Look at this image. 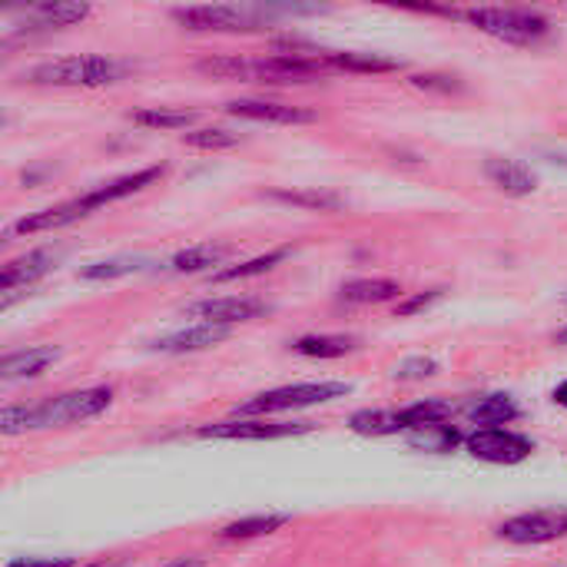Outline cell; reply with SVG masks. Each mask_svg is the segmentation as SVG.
I'll list each match as a JSON object with an SVG mask.
<instances>
[{
	"instance_id": "6da1fadb",
	"label": "cell",
	"mask_w": 567,
	"mask_h": 567,
	"mask_svg": "<svg viewBox=\"0 0 567 567\" xmlns=\"http://www.w3.org/2000/svg\"><path fill=\"white\" fill-rule=\"evenodd\" d=\"M113 405V389L96 385V389H76L63 392L33 405H7L0 415V432L7 439L27 435V432H43V429H66V425H83L90 419H100Z\"/></svg>"
},
{
	"instance_id": "7a4b0ae2",
	"label": "cell",
	"mask_w": 567,
	"mask_h": 567,
	"mask_svg": "<svg viewBox=\"0 0 567 567\" xmlns=\"http://www.w3.org/2000/svg\"><path fill=\"white\" fill-rule=\"evenodd\" d=\"M199 73L216 80L239 83H312L329 73L326 56H296V53H269V56H203L196 63Z\"/></svg>"
},
{
	"instance_id": "3957f363",
	"label": "cell",
	"mask_w": 567,
	"mask_h": 567,
	"mask_svg": "<svg viewBox=\"0 0 567 567\" xmlns=\"http://www.w3.org/2000/svg\"><path fill=\"white\" fill-rule=\"evenodd\" d=\"M455 20H465L468 27L508 43V47H542L555 37V23L532 7H468L458 10Z\"/></svg>"
},
{
	"instance_id": "277c9868",
	"label": "cell",
	"mask_w": 567,
	"mask_h": 567,
	"mask_svg": "<svg viewBox=\"0 0 567 567\" xmlns=\"http://www.w3.org/2000/svg\"><path fill=\"white\" fill-rule=\"evenodd\" d=\"M130 70H133V63L116 60V56L73 53V56L43 60V63L30 66L23 80H30L37 86H83V90H96V86H113V83L126 80Z\"/></svg>"
},
{
	"instance_id": "5b68a950",
	"label": "cell",
	"mask_w": 567,
	"mask_h": 567,
	"mask_svg": "<svg viewBox=\"0 0 567 567\" xmlns=\"http://www.w3.org/2000/svg\"><path fill=\"white\" fill-rule=\"evenodd\" d=\"M352 395L349 382H299V385H282L272 392H259L249 402L236 405V419H269V415H286V412H302L316 405H332L339 399Z\"/></svg>"
},
{
	"instance_id": "8992f818",
	"label": "cell",
	"mask_w": 567,
	"mask_h": 567,
	"mask_svg": "<svg viewBox=\"0 0 567 567\" xmlns=\"http://www.w3.org/2000/svg\"><path fill=\"white\" fill-rule=\"evenodd\" d=\"M173 20L193 33H249L266 27L262 10L233 7V3H203V7H176Z\"/></svg>"
},
{
	"instance_id": "52a82bcc",
	"label": "cell",
	"mask_w": 567,
	"mask_h": 567,
	"mask_svg": "<svg viewBox=\"0 0 567 567\" xmlns=\"http://www.w3.org/2000/svg\"><path fill=\"white\" fill-rule=\"evenodd\" d=\"M309 422H272V419H226L213 425H199L196 439L203 442H276L309 435Z\"/></svg>"
},
{
	"instance_id": "ba28073f",
	"label": "cell",
	"mask_w": 567,
	"mask_h": 567,
	"mask_svg": "<svg viewBox=\"0 0 567 567\" xmlns=\"http://www.w3.org/2000/svg\"><path fill=\"white\" fill-rule=\"evenodd\" d=\"M465 452L485 465H522L535 455V442L512 429H472L465 435Z\"/></svg>"
},
{
	"instance_id": "9c48e42d",
	"label": "cell",
	"mask_w": 567,
	"mask_h": 567,
	"mask_svg": "<svg viewBox=\"0 0 567 567\" xmlns=\"http://www.w3.org/2000/svg\"><path fill=\"white\" fill-rule=\"evenodd\" d=\"M498 538L508 545H548L567 538V508L525 512L498 525Z\"/></svg>"
},
{
	"instance_id": "30bf717a",
	"label": "cell",
	"mask_w": 567,
	"mask_h": 567,
	"mask_svg": "<svg viewBox=\"0 0 567 567\" xmlns=\"http://www.w3.org/2000/svg\"><path fill=\"white\" fill-rule=\"evenodd\" d=\"M272 306L266 299H256V296H213V299H199V302H189L183 312L189 319H199V322H209V326H239V322H252L259 316H266Z\"/></svg>"
},
{
	"instance_id": "8fae6325",
	"label": "cell",
	"mask_w": 567,
	"mask_h": 567,
	"mask_svg": "<svg viewBox=\"0 0 567 567\" xmlns=\"http://www.w3.org/2000/svg\"><path fill=\"white\" fill-rule=\"evenodd\" d=\"M229 116L239 120H252V123H272V126H306L316 123L319 113L306 110V106H292V103H279V100H252V96H239L226 103Z\"/></svg>"
},
{
	"instance_id": "7c38bea8",
	"label": "cell",
	"mask_w": 567,
	"mask_h": 567,
	"mask_svg": "<svg viewBox=\"0 0 567 567\" xmlns=\"http://www.w3.org/2000/svg\"><path fill=\"white\" fill-rule=\"evenodd\" d=\"M166 169H169L166 163H156V166H146V169L116 176V179H110V183H103V186L83 193L80 203L86 206V213H96V209H103V206H110V203H120V199H126V196H133V193H143L146 186L159 183V179L166 176Z\"/></svg>"
},
{
	"instance_id": "4fadbf2b",
	"label": "cell",
	"mask_w": 567,
	"mask_h": 567,
	"mask_svg": "<svg viewBox=\"0 0 567 567\" xmlns=\"http://www.w3.org/2000/svg\"><path fill=\"white\" fill-rule=\"evenodd\" d=\"M229 336H233V329H226V326L196 322V326H186V329L169 332V336H163V339H153V342H150V352H159V355H189V352L213 349V346L226 342Z\"/></svg>"
},
{
	"instance_id": "5bb4252c",
	"label": "cell",
	"mask_w": 567,
	"mask_h": 567,
	"mask_svg": "<svg viewBox=\"0 0 567 567\" xmlns=\"http://www.w3.org/2000/svg\"><path fill=\"white\" fill-rule=\"evenodd\" d=\"M482 173L505 196H518L522 199V196H532L538 189V173L528 163L515 159V156H488Z\"/></svg>"
},
{
	"instance_id": "9a60e30c",
	"label": "cell",
	"mask_w": 567,
	"mask_h": 567,
	"mask_svg": "<svg viewBox=\"0 0 567 567\" xmlns=\"http://www.w3.org/2000/svg\"><path fill=\"white\" fill-rule=\"evenodd\" d=\"M63 355L60 346H30V349H20V352H10L0 359V382L3 385H13V382H30V379H40L50 365H56Z\"/></svg>"
},
{
	"instance_id": "2e32d148",
	"label": "cell",
	"mask_w": 567,
	"mask_h": 567,
	"mask_svg": "<svg viewBox=\"0 0 567 567\" xmlns=\"http://www.w3.org/2000/svg\"><path fill=\"white\" fill-rule=\"evenodd\" d=\"M60 252L56 249H30L17 259H10L0 272V289L3 292H20L30 289L37 279H43L53 266H56Z\"/></svg>"
},
{
	"instance_id": "e0dca14e",
	"label": "cell",
	"mask_w": 567,
	"mask_h": 567,
	"mask_svg": "<svg viewBox=\"0 0 567 567\" xmlns=\"http://www.w3.org/2000/svg\"><path fill=\"white\" fill-rule=\"evenodd\" d=\"M90 213H86V206L80 203V196L76 199H66V203H56V206H47V209H40V213H27L23 219H17L10 229H7V236H37V233H53V229H63V226H70V223H76V219H86Z\"/></svg>"
},
{
	"instance_id": "ac0fdd59",
	"label": "cell",
	"mask_w": 567,
	"mask_h": 567,
	"mask_svg": "<svg viewBox=\"0 0 567 567\" xmlns=\"http://www.w3.org/2000/svg\"><path fill=\"white\" fill-rule=\"evenodd\" d=\"M236 252L233 243H196L189 249H179L166 269L176 276H196V272H216V266H226V259Z\"/></svg>"
},
{
	"instance_id": "d6986e66",
	"label": "cell",
	"mask_w": 567,
	"mask_h": 567,
	"mask_svg": "<svg viewBox=\"0 0 567 567\" xmlns=\"http://www.w3.org/2000/svg\"><path fill=\"white\" fill-rule=\"evenodd\" d=\"M518 419H522V405L512 395H505V392L482 395L468 409V422L475 429H505V425H512Z\"/></svg>"
},
{
	"instance_id": "ffe728a7",
	"label": "cell",
	"mask_w": 567,
	"mask_h": 567,
	"mask_svg": "<svg viewBox=\"0 0 567 567\" xmlns=\"http://www.w3.org/2000/svg\"><path fill=\"white\" fill-rule=\"evenodd\" d=\"M349 432L362 439H392V435H409L402 409H362L349 415Z\"/></svg>"
},
{
	"instance_id": "44dd1931",
	"label": "cell",
	"mask_w": 567,
	"mask_h": 567,
	"mask_svg": "<svg viewBox=\"0 0 567 567\" xmlns=\"http://www.w3.org/2000/svg\"><path fill=\"white\" fill-rule=\"evenodd\" d=\"M339 299L346 306H382L402 299V286L395 279H349L339 286Z\"/></svg>"
},
{
	"instance_id": "7402d4cb",
	"label": "cell",
	"mask_w": 567,
	"mask_h": 567,
	"mask_svg": "<svg viewBox=\"0 0 567 567\" xmlns=\"http://www.w3.org/2000/svg\"><path fill=\"white\" fill-rule=\"evenodd\" d=\"M329 70H349V73H395L402 70V60L385 53H365V50H332L322 53Z\"/></svg>"
},
{
	"instance_id": "603a6c76",
	"label": "cell",
	"mask_w": 567,
	"mask_h": 567,
	"mask_svg": "<svg viewBox=\"0 0 567 567\" xmlns=\"http://www.w3.org/2000/svg\"><path fill=\"white\" fill-rule=\"evenodd\" d=\"M156 262L150 256H113V259H100V262H90L80 269V279L83 282H113V279H123V276H140V272H150Z\"/></svg>"
},
{
	"instance_id": "cb8c5ba5",
	"label": "cell",
	"mask_w": 567,
	"mask_h": 567,
	"mask_svg": "<svg viewBox=\"0 0 567 567\" xmlns=\"http://www.w3.org/2000/svg\"><path fill=\"white\" fill-rule=\"evenodd\" d=\"M455 405L449 402V399H422V402H415V405H405L402 409V419H405V429H409V435H415V432H425V429H439V425H449L452 419H455Z\"/></svg>"
},
{
	"instance_id": "d4e9b609",
	"label": "cell",
	"mask_w": 567,
	"mask_h": 567,
	"mask_svg": "<svg viewBox=\"0 0 567 567\" xmlns=\"http://www.w3.org/2000/svg\"><path fill=\"white\" fill-rule=\"evenodd\" d=\"M289 522H292V515H282V512L249 515V518H239V522L223 525L219 538H223V542H252V538H266V535L286 528Z\"/></svg>"
},
{
	"instance_id": "484cf974",
	"label": "cell",
	"mask_w": 567,
	"mask_h": 567,
	"mask_svg": "<svg viewBox=\"0 0 567 567\" xmlns=\"http://www.w3.org/2000/svg\"><path fill=\"white\" fill-rule=\"evenodd\" d=\"M362 339L359 336H302L292 342V352L306 359H342L359 352Z\"/></svg>"
},
{
	"instance_id": "4316f807",
	"label": "cell",
	"mask_w": 567,
	"mask_h": 567,
	"mask_svg": "<svg viewBox=\"0 0 567 567\" xmlns=\"http://www.w3.org/2000/svg\"><path fill=\"white\" fill-rule=\"evenodd\" d=\"M289 259V249H272V252H262V256H252L246 262H236V266H226V269H216L209 279L219 286V282H243V279H256V276H266L272 272L276 266H282Z\"/></svg>"
},
{
	"instance_id": "83f0119b",
	"label": "cell",
	"mask_w": 567,
	"mask_h": 567,
	"mask_svg": "<svg viewBox=\"0 0 567 567\" xmlns=\"http://www.w3.org/2000/svg\"><path fill=\"white\" fill-rule=\"evenodd\" d=\"M90 13H93L90 3H73V0H47V3L30 7V17L40 27H73V23H83Z\"/></svg>"
},
{
	"instance_id": "f1b7e54d",
	"label": "cell",
	"mask_w": 567,
	"mask_h": 567,
	"mask_svg": "<svg viewBox=\"0 0 567 567\" xmlns=\"http://www.w3.org/2000/svg\"><path fill=\"white\" fill-rule=\"evenodd\" d=\"M130 120L146 130H189L199 120V113L179 106H146V110H133Z\"/></svg>"
},
{
	"instance_id": "f546056e",
	"label": "cell",
	"mask_w": 567,
	"mask_h": 567,
	"mask_svg": "<svg viewBox=\"0 0 567 567\" xmlns=\"http://www.w3.org/2000/svg\"><path fill=\"white\" fill-rule=\"evenodd\" d=\"M272 203L282 206H302V209H339L342 199L336 193H319V189H269L262 193Z\"/></svg>"
},
{
	"instance_id": "4dcf8cb0",
	"label": "cell",
	"mask_w": 567,
	"mask_h": 567,
	"mask_svg": "<svg viewBox=\"0 0 567 567\" xmlns=\"http://www.w3.org/2000/svg\"><path fill=\"white\" fill-rule=\"evenodd\" d=\"M183 143L189 150H203V153H219V150H233L243 143L239 133L226 130V126H199V130H189L183 133Z\"/></svg>"
},
{
	"instance_id": "1f68e13d",
	"label": "cell",
	"mask_w": 567,
	"mask_h": 567,
	"mask_svg": "<svg viewBox=\"0 0 567 567\" xmlns=\"http://www.w3.org/2000/svg\"><path fill=\"white\" fill-rule=\"evenodd\" d=\"M415 449H425V452H435V455H445V452H455L458 445H465V435L452 425H439V429H425V432H415L409 435Z\"/></svg>"
},
{
	"instance_id": "d6a6232c",
	"label": "cell",
	"mask_w": 567,
	"mask_h": 567,
	"mask_svg": "<svg viewBox=\"0 0 567 567\" xmlns=\"http://www.w3.org/2000/svg\"><path fill=\"white\" fill-rule=\"evenodd\" d=\"M439 369H442V365H439L432 355H409V359L395 362L392 379H395V382H425V379H432Z\"/></svg>"
},
{
	"instance_id": "836d02e7",
	"label": "cell",
	"mask_w": 567,
	"mask_h": 567,
	"mask_svg": "<svg viewBox=\"0 0 567 567\" xmlns=\"http://www.w3.org/2000/svg\"><path fill=\"white\" fill-rule=\"evenodd\" d=\"M409 83L419 90H435V93H462L465 90L462 76H455V73H415V76H409Z\"/></svg>"
},
{
	"instance_id": "e575fe53",
	"label": "cell",
	"mask_w": 567,
	"mask_h": 567,
	"mask_svg": "<svg viewBox=\"0 0 567 567\" xmlns=\"http://www.w3.org/2000/svg\"><path fill=\"white\" fill-rule=\"evenodd\" d=\"M445 286H435V289H425V292H419V296H409V299H402L399 306H395V316H402V319H409V316H419V312H425V309H432L435 302H442L445 299Z\"/></svg>"
},
{
	"instance_id": "d590c367",
	"label": "cell",
	"mask_w": 567,
	"mask_h": 567,
	"mask_svg": "<svg viewBox=\"0 0 567 567\" xmlns=\"http://www.w3.org/2000/svg\"><path fill=\"white\" fill-rule=\"evenodd\" d=\"M7 567H73V558H13Z\"/></svg>"
},
{
	"instance_id": "8d00e7d4",
	"label": "cell",
	"mask_w": 567,
	"mask_h": 567,
	"mask_svg": "<svg viewBox=\"0 0 567 567\" xmlns=\"http://www.w3.org/2000/svg\"><path fill=\"white\" fill-rule=\"evenodd\" d=\"M163 567H206V561L196 558V555H189V558H169Z\"/></svg>"
},
{
	"instance_id": "74e56055",
	"label": "cell",
	"mask_w": 567,
	"mask_h": 567,
	"mask_svg": "<svg viewBox=\"0 0 567 567\" xmlns=\"http://www.w3.org/2000/svg\"><path fill=\"white\" fill-rule=\"evenodd\" d=\"M551 399H555V405H561V409H567V382H561L555 392H551Z\"/></svg>"
},
{
	"instance_id": "f35d334b",
	"label": "cell",
	"mask_w": 567,
	"mask_h": 567,
	"mask_svg": "<svg viewBox=\"0 0 567 567\" xmlns=\"http://www.w3.org/2000/svg\"><path fill=\"white\" fill-rule=\"evenodd\" d=\"M83 567H126V561H93V565H83Z\"/></svg>"
},
{
	"instance_id": "ab89813d",
	"label": "cell",
	"mask_w": 567,
	"mask_h": 567,
	"mask_svg": "<svg viewBox=\"0 0 567 567\" xmlns=\"http://www.w3.org/2000/svg\"><path fill=\"white\" fill-rule=\"evenodd\" d=\"M555 342H558V346H567V326H561V329L555 332Z\"/></svg>"
},
{
	"instance_id": "60d3db41",
	"label": "cell",
	"mask_w": 567,
	"mask_h": 567,
	"mask_svg": "<svg viewBox=\"0 0 567 567\" xmlns=\"http://www.w3.org/2000/svg\"><path fill=\"white\" fill-rule=\"evenodd\" d=\"M565 302H567V296H565Z\"/></svg>"
}]
</instances>
